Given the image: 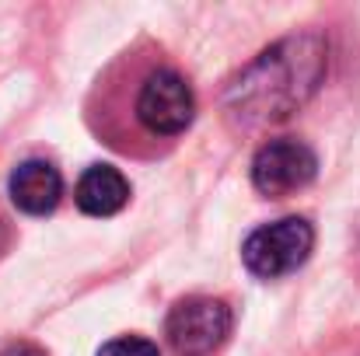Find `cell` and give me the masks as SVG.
<instances>
[{
    "label": "cell",
    "instance_id": "7a4b0ae2",
    "mask_svg": "<svg viewBox=\"0 0 360 356\" xmlns=\"http://www.w3.org/2000/svg\"><path fill=\"white\" fill-rule=\"evenodd\" d=\"M133 95L109 98V105H122L133 119V133L154 143H172L196 119V98L189 81L168 63H143L129 77Z\"/></svg>",
    "mask_w": 360,
    "mask_h": 356
},
{
    "label": "cell",
    "instance_id": "ba28073f",
    "mask_svg": "<svg viewBox=\"0 0 360 356\" xmlns=\"http://www.w3.org/2000/svg\"><path fill=\"white\" fill-rule=\"evenodd\" d=\"M98 356H161L158 346L150 339H140V336H122V339H112L105 343Z\"/></svg>",
    "mask_w": 360,
    "mask_h": 356
},
{
    "label": "cell",
    "instance_id": "5b68a950",
    "mask_svg": "<svg viewBox=\"0 0 360 356\" xmlns=\"http://www.w3.org/2000/svg\"><path fill=\"white\" fill-rule=\"evenodd\" d=\"M319 175V157L308 143L280 136L269 140L255 150L252 157V185L269 196V199H283L301 192L304 185H311Z\"/></svg>",
    "mask_w": 360,
    "mask_h": 356
},
{
    "label": "cell",
    "instance_id": "6da1fadb",
    "mask_svg": "<svg viewBox=\"0 0 360 356\" xmlns=\"http://www.w3.org/2000/svg\"><path fill=\"white\" fill-rule=\"evenodd\" d=\"M329 46L319 32H301L262 49L224 91V112L241 129H259L297 112L326 81Z\"/></svg>",
    "mask_w": 360,
    "mask_h": 356
},
{
    "label": "cell",
    "instance_id": "30bf717a",
    "mask_svg": "<svg viewBox=\"0 0 360 356\" xmlns=\"http://www.w3.org/2000/svg\"><path fill=\"white\" fill-rule=\"evenodd\" d=\"M11 248V224H7V217L0 213V255Z\"/></svg>",
    "mask_w": 360,
    "mask_h": 356
},
{
    "label": "cell",
    "instance_id": "8992f818",
    "mask_svg": "<svg viewBox=\"0 0 360 356\" xmlns=\"http://www.w3.org/2000/svg\"><path fill=\"white\" fill-rule=\"evenodd\" d=\"M7 192H11V203L28 213V217H46L56 210L60 196H63V178L56 171V164L42 161V157H28L21 161L14 171H11V182H7Z\"/></svg>",
    "mask_w": 360,
    "mask_h": 356
},
{
    "label": "cell",
    "instance_id": "9c48e42d",
    "mask_svg": "<svg viewBox=\"0 0 360 356\" xmlns=\"http://www.w3.org/2000/svg\"><path fill=\"white\" fill-rule=\"evenodd\" d=\"M0 356H46L35 343H11V346H4Z\"/></svg>",
    "mask_w": 360,
    "mask_h": 356
},
{
    "label": "cell",
    "instance_id": "52a82bcc",
    "mask_svg": "<svg viewBox=\"0 0 360 356\" xmlns=\"http://www.w3.org/2000/svg\"><path fill=\"white\" fill-rule=\"evenodd\" d=\"M74 203L88 217H116L129 203V182L112 164H91L74 189Z\"/></svg>",
    "mask_w": 360,
    "mask_h": 356
},
{
    "label": "cell",
    "instance_id": "3957f363",
    "mask_svg": "<svg viewBox=\"0 0 360 356\" xmlns=\"http://www.w3.org/2000/svg\"><path fill=\"white\" fill-rule=\"evenodd\" d=\"M315 248V231L304 217H283L259 231H252L241 244V262L259 279H280L308 262Z\"/></svg>",
    "mask_w": 360,
    "mask_h": 356
},
{
    "label": "cell",
    "instance_id": "277c9868",
    "mask_svg": "<svg viewBox=\"0 0 360 356\" xmlns=\"http://www.w3.org/2000/svg\"><path fill=\"white\" fill-rule=\"evenodd\" d=\"M231 308L221 297H186L168 311L165 336L179 356H214L231 336Z\"/></svg>",
    "mask_w": 360,
    "mask_h": 356
}]
</instances>
